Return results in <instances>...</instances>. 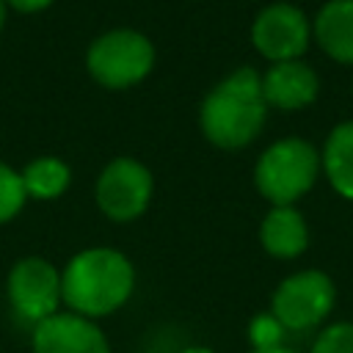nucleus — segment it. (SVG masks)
Returning <instances> with one entry per match:
<instances>
[{"label":"nucleus","mask_w":353,"mask_h":353,"mask_svg":"<svg viewBox=\"0 0 353 353\" xmlns=\"http://www.w3.org/2000/svg\"><path fill=\"white\" fill-rule=\"evenodd\" d=\"M132 265L113 248H85L61 273V298L83 317L116 312L132 292Z\"/></svg>","instance_id":"f257e3e1"},{"label":"nucleus","mask_w":353,"mask_h":353,"mask_svg":"<svg viewBox=\"0 0 353 353\" xmlns=\"http://www.w3.org/2000/svg\"><path fill=\"white\" fill-rule=\"evenodd\" d=\"M262 77L254 69H237L218 83L201 105V130L221 149H240L256 138L265 121Z\"/></svg>","instance_id":"f03ea898"},{"label":"nucleus","mask_w":353,"mask_h":353,"mask_svg":"<svg viewBox=\"0 0 353 353\" xmlns=\"http://www.w3.org/2000/svg\"><path fill=\"white\" fill-rule=\"evenodd\" d=\"M317 152L312 143L301 138H284L262 152L256 163V188L265 199L273 201V207L292 204L301 199L317 176Z\"/></svg>","instance_id":"7ed1b4c3"},{"label":"nucleus","mask_w":353,"mask_h":353,"mask_svg":"<svg viewBox=\"0 0 353 353\" xmlns=\"http://www.w3.org/2000/svg\"><path fill=\"white\" fill-rule=\"evenodd\" d=\"M154 63V47L135 30H110L88 50L91 74L108 88H127L141 83Z\"/></svg>","instance_id":"20e7f679"},{"label":"nucleus","mask_w":353,"mask_h":353,"mask_svg":"<svg viewBox=\"0 0 353 353\" xmlns=\"http://www.w3.org/2000/svg\"><path fill=\"white\" fill-rule=\"evenodd\" d=\"M334 306V284L320 270H303L279 284L273 295V317L290 331L317 325Z\"/></svg>","instance_id":"39448f33"},{"label":"nucleus","mask_w":353,"mask_h":353,"mask_svg":"<svg viewBox=\"0 0 353 353\" xmlns=\"http://www.w3.org/2000/svg\"><path fill=\"white\" fill-rule=\"evenodd\" d=\"M152 196V174L130 157L113 160L97 182V201L102 212L113 221H132L138 218Z\"/></svg>","instance_id":"423d86ee"},{"label":"nucleus","mask_w":353,"mask_h":353,"mask_svg":"<svg viewBox=\"0 0 353 353\" xmlns=\"http://www.w3.org/2000/svg\"><path fill=\"white\" fill-rule=\"evenodd\" d=\"M8 298L19 317L41 323L55 314L61 301V273L44 259H22L8 276Z\"/></svg>","instance_id":"0eeeda50"},{"label":"nucleus","mask_w":353,"mask_h":353,"mask_svg":"<svg viewBox=\"0 0 353 353\" xmlns=\"http://www.w3.org/2000/svg\"><path fill=\"white\" fill-rule=\"evenodd\" d=\"M254 47L270 61H298L309 44V22L301 8L290 3H273L259 11L251 28Z\"/></svg>","instance_id":"6e6552de"},{"label":"nucleus","mask_w":353,"mask_h":353,"mask_svg":"<svg viewBox=\"0 0 353 353\" xmlns=\"http://www.w3.org/2000/svg\"><path fill=\"white\" fill-rule=\"evenodd\" d=\"M33 353H110V347L88 317L55 312L36 325Z\"/></svg>","instance_id":"1a4fd4ad"},{"label":"nucleus","mask_w":353,"mask_h":353,"mask_svg":"<svg viewBox=\"0 0 353 353\" xmlns=\"http://www.w3.org/2000/svg\"><path fill=\"white\" fill-rule=\"evenodd\" d=\"M262 94L268 105H276L284 110L306 108L317 97V77L301 61H279L262 77Z\"/></svg>","instance_id":"9d476101"},{"label":"nucleus","mask_w":353,"mask_h":353,"mask_svg":"<svg viewBox=\"0 0 353 353\" xmlns=\"http://www.w3.org/2000/svg\"><path fill=\"white\" fill-rule=\"evenodd\" d=\"M314 36L334 61L353 63V0L325 3L317 14Z\"/></svg>","instance_id":"9b49d317"},{"label":"nucleus","mask_w":353,"mask_h":353,"mask_svg":"<svg viewBox=\"0 0 353 353\" xmlns=\"http://www.w3.org/2000/svg\"><path fill=\"white\" fill-rule=\"evenodd\" d=\"M262 245L268 248V254L279 256V259H292L306 248V223L301 218L298 210H292L290 204L284 207H273L265 221H262Z\"/></svg>","instance_id":"f8f14e48"},{"label":"nucleus","mask_w":353,"mask_h":353,"mask_svg":"<svg viewBox=\"0 0 353 353\" xmlns=\"http://www.w3.org/2000/svg\"><path fill=\"white\" fill-rule=\"evenodd\" d=\"M323 168L336 193L353 199V121L331 130L323 149Z\"/></svg>","instance_id":"ddd939ff"},{"label":"nucleus","mask_w":353,"mask_h":353,"mask_svg":"<svg viewBox=\"0 0 353 353\" xmlns=\"http://www.w3.org/2000/svg\"><path fill=\"white\" fill-rule=\"evenodd\" d=\"M22 185H25L28 196L55 199L69 185V165L58 157H39V160L28 163V168L22 171Z\"/></svg>","instance_id":"4468645a"},{"label":"nucleus","mask_w":353,"mask_h":353,"mask_svg":"<svg viewBox=\"0 0 353 353\" xmlns=\"http://www.w3.org/2000/svg\"><path fill=\"white\" fill-rule=\"evenodd\" d=\"M25 185L22 174H17L11 165L0 163V223L14 218L25 204Z\"/></svg>","instance_id":"2eb2a0df"},{"label":"nucleus","mask_w":353,"mask_h":353,"mask_svg":"<svg viewBox=\"0 0 353 353\" xmlns=\"http://www.w3.org/2000/svg\"><path fill=\"white\" fill-rule=\"evenodd\" d=\"M284 325L273 317V314H259L251 320V328H248V336L254 342L256 350H273V347H281V336H284Z\"/></svg>","instance_id":"dca6fc26"},{"label":"nucleus","mask_w":353,"mask_h":353,"mask_svg":"<svg viewBox=\"0 0 353 353\" xmlns=\"http://www.w3.org/2000/svg\"><path fill=\"white\" fill-rule=\"evenodd\" d=\"M312 353H353V323H334V325H328L317 336Z\"/></svg>","instance_id":"f3484780"},{"label":"nucleus","mask_w":353,"mask_h":353,"mask_svg":"<svg viewBox=\"0 0 353 353\" xmlns=\"http://www.w3.org/2000/svg\"><path fill=\"white\" fill-rule=\"evenodd\" d=\"M6 3H11L17 11H41V8H47L52 0H6Z\"/></svg>","instance_id":"a211bd4d"},{"label":"nucleus","mask_w":353,"mask_h":353,"mask_svg":"<svg viewBox=\"0 0 353 353\" xmlns=\"http://www.w3.org/2000/svg\"><path fill=\"white\" fill-rule=\"evenodd\" d=\"M254 353H295V350H287V347H273V350H254Z\"/></svg>","instance_id":"6ab92c4d"},{"label":"nucleus","mask_w":353,"mask_h":353,"mask_svg":"<svg viewBox=\"0 0 353 353\" xmlns=\"http://www.w3.org/2000/svg\"><path fill=\"white\" fill-rule=\"evenodd\" d=\"M182 353H212V350H207V347H188V350H182Z\"/></svg>","instance_id":"aec40b11"},{"label":"nucleus","mask_w":353,"mask_h":353,"mask_svg":"<svg viewBox=\"0 0 353 353\" xmlns=\"http://www.w3.org/2000/svg\"><path fill=\"white\" fill-rule=\"evenodd\" d=\"M3 22H6V0H0V28H3Z\"/></svg>","instance_id":"412c9836"}]
</instances>
